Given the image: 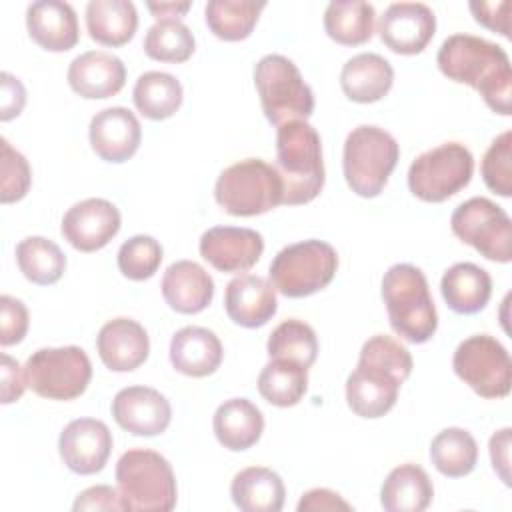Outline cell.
Returning <instances> with one entry per match:
<instances>
[{
  "mask_svg": "<svg viewBox=\"0 0 512 512\" xmlns=\"http://www.w3.org/2000/svg\"><path fill=\"white\" fill-rule=\"evenodd\" d=\"M470 12L474 14V20L482 26H486L488 30H494L502 36L510 34V26H508V10H510V2L508 0H500V2H470Z\"/></svg>",
  "mask_w": 512,
  "mask_h": 512,
  "instance_id": "cell-46",
  "label": "cell"
},
{
  "mask_svg": "<svg viewBox=\"0 0 512 512\" xmlns=\"http://www.w3.org/2000/svg\"><path fill=\"white\" fill-rule=\"evenodd\" d=\"M2 96H0V120L8 122L18 116L26 104L24 84L10 72H2Z\"/></svg>",
  "mask_w": 512,
  "mask_h": 512,
  "instance_id": "cell-47",
  "label": "cell"
},
{
  "mask_svg": "<svg viewBox=\"0 0 512 512\" xmlns=\"http://www.w3.org/2000/svg\"><path fill=\"white\" fill-rule=\"evenodd\" d=\"M88 138L96 156L120 164L136 154L142 140V128L132 110L112 106L92 116Z\"/></svg>",
  "mask_w": 512,
  "mask_h": 512,
  "instance_id": "cell-18",
  "label": "cell"
},
{
  "mask_svg": "<svg viewBox=\"0 0 512 512\" xmlns=\"http://www.w3.org/2000/svg\"><path fill=\"white\" fill-rule=\"evenodd\" d=\"M308 390V368L298 362L270 358L258 376L260 396L280 408L296 406Z\"/></svg>",
  "mask_w": 512,
  "mask_h": 512,
  "instance_id": "cell-34",
  "label": "cell"
},
{
  "mask_svg": "<svg viewBox=\"0 0 512 512\" xmlns=\"http://www.w3.org/2000/svg\"><path fill=\"white\" fill-rule=\"evenodd\" d=\"M474 158L460 142H446L422 152L408 168V188L424 202H444L468 186Z\"/></svg>",
  "mask_w": 512,
  "mask_h": 512,
  "instance_id": "cell-10",
  "label": "cell"
},
{
  "mask_svg": "<svg viewBox=\"0 0 512 512\" xmlns=\"http://www.w3.org/2000/svg\"><path fill=\"white\" fill-rule=\"evenodd\" d=\"M452 368L482 398H504L510 392V354L490 334H474L462 340L454 352Z\"/></svg>",
  "mask_w": 512,
  "mask_h": 512,
  "instance_id": "cell-11",
  "label": "cell"
},
{
  "mask_svg": "<svg viewBox=\"0 0 512 512\" xmlns=\"http://www.w3.org/2000/svg\"><path fill=\"white\" fill-rule=\"evenodd\" d=\"M126 82L124 62L104 50H88L68 66L70 88L88 100H102L118 94Z\"/></svg>",
  "mask_w": 512,
  "mask_h": 512,
  "instance_id": "cell-21",
  "label": "cell"
},
{
  "mask_svg": "<svg viewBox=\"0 0 512 512\" xmlns=\"http://www.w3.org/2000/svg\"><path fill=\"white\" fill-rule=\"evenodd\" d=\"M338 270V254L324 240H302L282 248L270 264V282L286 298H304L326 288Z\"/></svg>",
  "mask_w": 512,
  "mask_h": 512,
  "instance_id": "cell-8",
  "label": "cell"
},
{
  "mask_svg": "<svg viewBox=\"0 0 512 512\" xmlns=\"http://www.w3.org/2000/svg\"><path fill=\"white\" fill-rule=\"evenodd\" d=\"M132 100L136 110L148 120H166L182 104V84L168 72L150 70L138 76Z\"/></svg>",
  "mask_w": 512,
  "mask_h": 512,
  "instance_id": "cell-33",
  "label": "cell"
},
{
  "mask_svg": "<svg viewBox=\"0 0 512 512\" xmlns=\"http://www.w3.org/2000/svg\"><path fill=\"white\" fill-rule=\"evenodd\" d=\"M162 296L180 314H198L212 302L214 280L192 260L170 264L162 276Z\"/></svg>",
  "mask_w": 512,
  "mask_h": 512,
  "instance_id": "cell-24",
  "label": "cell"
},
{
  "mask_svg": "<svg viewBox=\"0 0 512 512\" xmlns=\"http://www.w3.org/2000/svg\"><path fill=\"white\" fill-rule=\"evenodd\" d=\"M222 354L220 338L202 326H184L170 340V362L184 376H210L222 364Z\"/></svg>",
  "mask_w": 512,
  "mask_h": 512,
  "instance_id": "cell-25",
  "label": "cell"
},
{
  "mask_svg": "<svg viewBox=\"0 0 512 512\" xmlns=\"http://www.w3.org/2000/svg\"><path fill=\"white\" fill-rule=\"evenodd\" d=\"M92 364L80 346L40 348L24 364L26 386L48 400H74L88 388Z\"/></svg>",
  "mask_w": 512,
  "mask_h": 512,
  "instance_id": "cell-9",
  "label": "cell"
},
{
  "mask_svg": "<svg viewBox=\"0 0 512 512\" xmlns=\"http://www.w3.org/2000/svg\"><path fill=\"white\" fill-rule=\"evenodd\" d=\"M266 2L254 0H210L204 18L214 36L228 42L244 40L252 34Z\"/></svg>",
  "mask_w": 512,
  "mask_h": 512,
  "instance_id": "cell-36",
  "label": "cell"
},
{
  "mask_svg": "<svg viewBox=\"0 0 512 512\" xmlns=\"http://www.w3.org/2000/svg\"><path fill=\"white\" fill-rule=\"evenodd\" d=\"M118 492L132 512H168L176 506V478L170 462L148 448L124 452L116 464Z\"/></svg>",
  "mask_w": 512,
  "mask_h": 512,
  "instance_id": "cell-4",
  "label": "cell"
},
{
  "mask_svg": "<svg viewBox=\"0 0 512 512\" xmlns=\"http://www.w3.org/2000/svg\"><path fill=\"white\" fill-rule=\"evenodd\" d=\"M120 210L104 198L76 202L62 218V236L80 252L104 248L120 230Z\"/></svg>",
  "mask_w": 512,
  "mask_h": 512,
  "instance_id": "cell-13",
  "label": "cell"
},
{
  "mask_svg": "<svg viewBox=\"0 0 512 512\" xmlns=\"http://www.w3.org/2000/svg\"><path fill=\"white\" fill-rule=\"evenodd\" d=\"M434 496V486L424 468L400 464L386 476L380 488V504L386 512H422Z\"/></svg>",
  "mask_w": 512,
  "mask_h": 512,
  "instance_id": "cell-30",
  "label": "cell"
},
{
  "mask_svg": "<svg viewBox=\"0 0 512 512\" xmlns=\"http://www.w3.org/2000/svg\"><path fill=\"white\" fill-rule=\"evenodd\" d=\"M298 512H334V510H352V504H348L340 494L328 490V488H314L302 494L298 506Z\"/></svg>",
  "mask_w": 512,
  "mask_h": 512,
  "instance_id": "cell-48",
  "label": "cell"
},
{
  "mask_svg": "<svg viewBox=\"0 0 512 512\" xmlns=\"http://www.w3.org/2000/svg\"><path fill=\"white\" fill-rule=\"evenodd\" d=\"M484 184L498 196L508 198L512 194V132L504 130L488 146L482 166Z\"/></svg>",
  "mask_w": 512,
  "mask_h": 512,
  "instance_id": "cell-42",
  "label": "cell"
},
{
  "mask_svg": "<svg viewBox=\"0 0 512 512\" xmlns=\"http://www.w3.org/2000/svg\"><path fill=\"white\" fill-rule=\"evenodd\" d=\"M212 426L224 448L242 452L260 440L264 432V416L248 398H230L216 408Z\"/></svg>",
  "mask_w": 512,
  "mask_h": 512,
  "instance_id": "cell-27",
  "label": "cell"
},
{
  "mask_svg": "<svg viewBox=\"0 0 512 512\" xmlns=\"http://www.w3.org/2000/svg\"><path fill=\"white\" fill-rule=\"evenodd\" d=\"M162 262V246L146 234L128 238L118 250V268L130 280H148L156 274Z\"/></svg>",
  "mask_w": 512,
  "mask_h": 512,
  "instance_id": "cell-41",
  "label": "cell"
},
{
  "mask_svg": "<svg viewBox=\"0 0 512 512\" xmlns=\"http://www.w3.org/2000/svg\"><path fill=\"white\" fill-rule=\"evenodd\" d=\"M110 408L118 426L134 436L162 434L172 420V408L166 396L148 386L118 390Z\"/></svg>",
  "mask_w": 512,
  "mask_h": 512,
  "instance_id": "cell-17",
  "label": "cell"
},
{
  "mask_svg": "<svg viewBox=\"0 0 512 512\" xmlns=\"http://www.w3.org/2000/svg\"><path fill=\"white\" fill-rule=\"evenodd\" d=\"M452 232L492 262H510L512 224L506 210L484 196L462 202L450 218Z\"/></svg>",
  "mask_w": 512,
  "mask_h": 512,
  "instance_id": "cell-12",
  "label": "cell"
},
{
  "mask_svg": "<svg viewBox=\"0 0 512 512\" xmlns=\"http://www.w3.org/2000/svg\"><path fill=\"white\" fill-rule=\"evenodd\" d=\"M382 300L392 330L412 342H428L438 328V314L426 276L412 264H394L382 278Z\"/></svg>",
  "mask_w": 512,
  "mask_h": 512,
  "instance_id": "cell-3",
  "label": "cell"
},
{
  "mask_svg": "<svg viewBox=\"0 0 512 512\" xmlns=\"http://www.w3.org/2000/svg\"><path fill=\"white\" fill-rule=\"evenodd\" d=\"M510 428H502L490 438V460L500 480L510 486Z\"/></svg>",
  "mask_w": 512,
  "mask_h": 512,
  "instance_id": "cell-50",
  "label": "cell"
},
{
  "mask_svg": "<svg viewBox=\"0 0 512 512\" xmlns=\"http://www.w3.org/2000/svg\"><path fill=\"white\" fill-rule=\"evenodd\" d=\"M2 404H10V402H16L20 400V396L24 394V388H26V380H24V368H20V364L8 356V354H2Z\"/></svg>",
  "mask_w": 512,
  "mask_h": 512,
  "instance_id": "cell-49",
  "label": "cell"
},
{
  "mask_svg": "<svg viewBox=\"0 0 512 512\" xmlns=\"http://www.w3.org/2000/svg\"><path fill=\"white\" fill-rule=\"evenodd\" d=\"M400 158L396 138L384 128L356 126L344 142L342 168L346 184L362 198L378 196Z\"/></svg>",
  "mask_w": 512,
  "mask_h": 512,
  "instance_id": "cell-5",
  "label": "cell"
},
{
  "mask_svg": "<svg viewBox=\"0 0 512 512\" xmlns=\"http://www.w3.org/2000/svg\"><path fill=\"white\" fill-rule=\"evenodd\" d=\"M282 178L276 166L246 158L224 168L214 186L218 206L230 216H258L282 204Z\"/></svg>",
  "mask_w": 512,
  "mask_h": 512,
  "instance_id": "cell-6",
  "label": "cell"
},
{
  "mask_svg": "<svg viewBox=\"0 0 512 512\" xmlns=\"http://www.w3.org/2000/svg\"><path fill=\"white\" fill-rule=\"evenodd\" d=\"M254 86L268 122L282 126L290 120H306L314 110L312 88L298 66L282 54H266L254 66Z\"/></svg>",
  "mask_w": 512,
  "mask_h": 512,
  "instance_id": "cell-7",
  "label": "cell"
},
{
  "mask_svg": "<svg viewBox=\"0 0 512 512\" xmlns=\"http://www.w3.org/2000/svg\"><path fill=\"white\" fill-rule=\"evenodd\" d=\"M440 292L456 314H476L492 296V278L472 262H456L442 274Z\"/></svg>",
  "mask_w": 512,
  "mask_h": 512,
  "instance_id": "cell-28",
  "label": "cell"
},
{
  "mask_svg": "<svg viewBox=\"0 0 512 512\" xmlns=\"http://www.w3.org/2000/svg\"><path fill=\"white\" fill-rule=\"evenodd\" d=\"M146 8L154 14V18L160 20H178L184 16L190 8V2H148Z\"/></svg>",
  "mask_w": 512,
  "mask_h": 512,
  "instance_id": "cell-51",
  "label": "cell"
},
{
  "mask_svg": "<svg viewBox=\"0 0 512 512\" xmlns=\"http://www.w3.org/2000/svg\"><path fill=\"white\" fill-rule=\"evenodd\" d=\"M224 308L228 318L244 328H260L278 310L276 288L262 276L240 274L226 284Z\"/></svg>",
  "mask_w": 512,
  "mask_h": 512,
  "instance_id": "cell-19",
  "label": "cell"
},
{
  "mask_svg": "<svg viewBox=\"0 0 512 512\" xmlns=\"http://www.w3.org/2000/svg\"><path fill=\"white\" fill-rule=\"evenodd\" d=\"M394 82L392 64L376 52H360L346 60L340 72V86L352 102L370 104L384 98Z\"/></svg>",
  "mask_w": 512,
  "mask_h": 512,
  "instance_id": "cell-26",
  "label": "cell"
},
{
  "mask_svg": "<svg viewBox=\"0 0 512 512\" xmlns=\"http://www.w3.org/2000/svg\"><path fill=\"white\" fill-rule=\"evenodd\" d=\"M26 28L30 38L44 50L66 52L80 38L78 16L68 2L38 0L26 10Z\"/></svg>",
  "mask_w": 512,
  "mask_h": 512,
  "instance_id": "cell-22",
  "label": "cell"
},
{
  "mask_svg": "<svg viewBox=\"0 0 512 512\" xmlns=\"http://www.w3.org/2000/svg\"><path fill=\"white\" fill-rule=\"evenodd\" d=\"M358 364L390 372L400 382H404L412 372L410 352L388 334H376L368 338L360 350Z\"/></svg>",
  "mask_w": 512,
  "mask_h": 512,
  "instance_id": "cell-40",
  "label": "cell"
},
{
  "mask_svg": "<svg viewBox=\"0 0 512 512\" xmlns=\"http://www.w3.org/2000/svg\"><path fill=\"white\" fill-rule=\"evenodd\" d=\"M98 356L112 372H130L146 362L150 340L142 324L132 318L108 320L96 338Z\"/></svg>",
  "mask_w": 512,
  "mask_h": 512,
  "instance_id": "cell-20",
  "label": "cell"
},
{
  "mask_svg": "<svg viewBox=\"0 0 512 512\" xmlns=\"http://www.w3.org/2000/svg\"><path fill=\"white\" fill-rule=\"evenodd\" d=\"M76 512L80 510H106V512H126V504L120 496V492L112 486L98 484L92 488H86L80 492L72 504Z\"/></svg>",
  "mask_w": 512,
  "mask_h": 512,
  "instance_id": "cell-45",
  "label": "cell"
},
{
  "mask_svg": "<svg viewBox=\"0 0 512 512\" xmlns=\"http://www.w3.org/2000/svg\"><path fill=\"white\" fill-rule=\"evenodd\" d=\"M430 460L440 474L462 478L470 474L478 462V444L464 428H444L432 438Z\"/></svg>",
  "mask_w": 512,
  "mask_h": 512,
  "instance_id": "cell-35",
  "label": "cell"
},
{
  "mask_svg": "<svg viewBox=\"0 0 512 512\" xmlns=\"http://www.w3.org/2000/svg\"><path fill=\"white\" fill-rule=\"evenodd\" d=\"M194 34L180 20H160L144 36V52L160 62H186L194 52Z\"/></svg>",
  "mask_w": 512,
  "mask_h": 512,
  "instance_id": "cell-39",
  "label": "cell"
},
{
  "mask_svg": "<svg viewBox=\"0 0 512 512\" xmlns=\"http://www.w3.org/2000/svg\"><path fill=\"white\" fill-rule=\"evenodd\" d=\"M16 262L26 280L38 286L58 282L66 270V256L60 246L44 236H28L16 246Z\"/></svg>",
  "mask_w": 512,
  "mask_h": 512,
  "instance_id": "cell-37",
  "label": "cell"
},
{
  "mask_svg": "<svg viewBox=\"0 0 512 512\" xmlns=\"http://www.w3.org/2000/svg\"><path fill=\"white\" fill-rule=\"evenodd\" d=\"M28 332V310L14 296H0V344L12 346L22 342Z\"/></svg>",
  "mask_w": 512,
  "mask_h": 512,
  "instance_id": "cell-44",
  "label": "cell"
},
{
  "mask_svg": "<svg viewBox=\"0 0 512 512\" xmlns=\"http://www.w3.org/2000/svg\"><path fill=\"white\" fill-rule=\"evenodd\" d=\"M266 350L270 358H282L310 368L318 356V338L312 326L290 318L280 322L268 336Z\"/></svg>",
  "mask_w": 512,
  "mask_h": 512,
  "instance_id": "cell-38",
  "label": "cell"
},
{
  "mask_svg": "<svg viewBox=\"0 0 512 512\" xmlns=\"http://www.w3.org/2000/svg\"><path fill=\"white\" fill-rule=\"evenodd\" d=\"M230 496L244 512H278L284 506L286 488L274 470L250 466L234 476Z\"/></svg>",
  "mask_w": 512,
  "mask_h": 512,
  "instance_id": "cell-29",
  "label": "cell"
},
{
  "mask_svg": "<svg viewBox=\"0 0 512 512\" xmlns=\"http://www.w3.org/2000/svg\"><path fill=\"white\" fill-rule=\"evenodd\" d=\"M436 32V16L422 2H394L378 22L380 40L396 54H420Z\"/></svg>",
  "mask_w": 512,
  "mask_h": 512,
  "instance_id": "cell-15",
  "label": "cell"
},
{
  "mask_svg": "<svg viewBox=\"0 0 512 512\" xmlns=\"http://www.w3.org/2000/svg\"><path fill=\"white\" fill-rule=\"evenodd\" d=\"M374 6L362 0H334L324 10L326 34L344 46H358L372 38Z\"/></svg>",
  "mask_w": 512,
  "mask_h": 512,
  "instance_id": "cell-32",
  "label": "cell"
},
{
  "mask_svg": "<svg viewBox=\"0 0 512 512\" xmlns=\"http://www.w3.org/2000/svg\"><path fill=\"white\" fill-rule=\"evenodd\" d=\"M200 256L220 272H246L264 252V238L252 228L214 226L208 228L198 244Z\"/></svg>",
  "mask_w": 512,
  "mask_h": 512,
  "instance_id": "cell-16",
  "label": "cell"
},
{
  "mask_svg": "<svg viewBox=\"0 0 512 512\" xmlns=\"http://www.w3.org/2000/svg\"><path fill=\"white\" fill-rule=\"evenodd\" d=\"M86 28L104 46H122L138 28V12L130 0H92L86 6Z\"/></svg>",
  "mask_w": 512,
  "mask_h": 512,
  "instance_id": "cell-31",
  "label": "cell"
},
{
  "mask_svg": "<svg viewBox=\"0 0 512 512\" xmlns=\"http://www.w3.org/2000/svg\"><path fill=\"white\" fill-rule=\"evenodd\" d=\"M276 170L282 178V204L314 200L324 186L322 142L306 120H290L276 132Z\"/></svg>",
  "mask_w": 512,
  "mask_h": 512,
  "instance_id": "cell-2",
  "label": "cell"
},
{
  "mask_svg": "<svg viewBox=\"0 0 512 512\" xmlns=\"http://www.w3.org/2000/svg\"><path fill=\"white\" fill-rule=\"evenodd\" d=\"M440 72L480 92L490 110L512 114V70L502 46L472 34L448 36L436 56Z\"/></svg>",
  "mask_w": 512,
  "mask_h": 512,
  "instance_id": "cell-1",
  "label": "cell"
},
{
  "mask_svg": "<svg viewBox=\"0 0 512 512\" xmlns=\"http://www.w3.org/2000/svg\"><path fill=\"white\" fill-rule=\"evenodd\" d=\"M400 384L390 372L358 364L346 378V402L362 418H380L396 404Z\"/></svg>",
  "mask_w": 512,
  "mask_h": 512,
  "instance_id": "cell-23",
  "label": "cell"
},
{
  "mask_svg": "<svg viewBox=\"0 0 512 512\" xmlns=\"http://www.w3.org/2000/svg\"><path fill=\"white\" fill-rule=\"evenodd\" d=\"M58 450L72 472L90 476L100 472L108 462L112 452V432L102 420L76 418L60 432Z\"/></svg>",
  "mask_w": 512,
  "mask_h": 512,
  "instance_id": "cell-14",
  "label": "cell"
},
{
  "mask_svg": "<svg viewBox=\"0 0 512 512\" xmlns=\"http://www.w3.org/2000/svg\"><path fill=\"white\" fill-rule=\"evenodd\" d=\"M32 182V170L28 160L10 146L6 138H0V200L2 204L18 202L26 196Z\"/></svg>",
  "mask_w": 512,
  "mask_h": 512,
  "instance_id": "cell-43",
  "label": "cell"
}]
</instances>
